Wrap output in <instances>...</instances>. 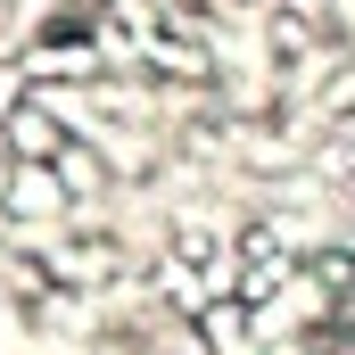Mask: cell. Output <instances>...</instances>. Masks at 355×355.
<instances>
[{
    "instance_id": "1",
    "label": "cell",
    "mask_w": 355,
    "mask_h": 355,
    "mask_svg": "<svg viewBox=\"0 0 355 355\" xmlns=\"http://www.w3.org/2000/svg\"><path fill=\"white\" fill-rule=\"evenodd\" d=\"M314 281H322L331 297H347V289H355V257H347V248H331V257H314Z\"/></svg>"
}]
</instances>
